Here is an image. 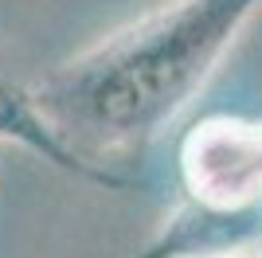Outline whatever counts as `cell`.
<instances>
[{
  "mask_svg": "<svg viewBox=\"0 0 262 258\" xmlns=\"http://www.w3.org/2000/svg\"><path fill=\"white\" fill-rule=\"evenodd\" d=\"M180 184L188 204L215 215L262 211V121L204 118L180 141Z\"/></svg>",
  "mask_w": 262,
  "mask_h": 258,
  "instance_id": "2",
  "label": "cell"
},
{
  "mask_svg": "<svg viewBox=\"0 0 262 258\" xmlns=\"http://www.w3.org/2000/svg\"><path fill=\"white\" fill-rule=\"evenodd\" d=\"M262 0H164L32 82L39 114L86 161L141 149L172 125Z\"/></svg>",
  "mask_w": 262,
  "mask_h": 258,
  "instance_id": "1",
  "label": "cell"
},
{
  "mask_svg": "<svg viewBox=\"0 0 262 258\" xmlns=\"http://www.w3.org/2000/svg\"><path fill=\"white\" fill-rule=\"evenodd\" d=\"M4 161H8V145H0V168H4Z\"/></svg>",
  "mask_w": 262,
  "mask_h": 258,
  "instance_id": "5",
  "label": "cell"
},
{
  "mask_svg": "<svg viewBox=\"0 0 262 258\" xmlns=\"http://www.w3.org/2000/svg\"><path fill=\"white\" fill-rule=\"evenodd\" d=\"M0 145H20V149L35 153L39 161L55 164L67 176H78V180L102 184V188H125L118 172H110L106 164L86 161L78 149H71L59 133L51 129V121L39 114L32 98V86L12 82V75L0 67Z\"/></svg>",
  "mask_w": 262,
  "mask_h": 258,
  "instance_id": "3",
  "label": "cell"
},
{
  "mask_svg": "<svg viewBox=\"0 0 262 258\" xmlns=\"http://www.w3.org/2000/svg\"><path fill=\"white\" fill-rule=\"evenodd\" d=\"M231 258H262V247H247V250H239V254H231Z\"/></svg>",
  "mask_w": 262,
  "mask_h": 258,
  "instance_id": "4",
  "label": "cell"
}]
</instances>
